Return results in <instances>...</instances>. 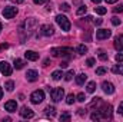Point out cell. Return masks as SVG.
Returning <instances> with one entry per match:
<instances>
[{
    "instance_id": "obj_24",
    "label": "cell",
    "mask_w": 123,
    "mask_h": 122,
    "mask_svg": "<svg viewBox=\"0 0 123 122\" xmlns=\"http://www.w3.org/2000/svg\"><path fill=\"white\" fill-rule=\"evenodd\" d=\"M74 99H76V96H74L73 93H70V95H67V98H66V103L72 105V103L74 102Z\"/></svg>"
},
{
    "instance_id": "obj_21",
    "label": "cell",
    "mask_w": 123,
    "mask_h": 122,
    "mask_svg": "<svg viewBox=\"0 0 123 122\" xmlns=\"http://www.w3.org/2000/svg\"><path fill=\"white\" fill-rule=\"evenodd\" d=\"M4 86H6V89H7L9 92H12L13 89H14V82H13V81H7Z\"/></svg>"
},
{
    "instance_id": "obj_35",
    "label": "cell",
    "mask_w": 123,
    "mask_h": 122,
    "mask_svg": "<svg viewBox=\"0 0 123 122\" xmlns=\"http://www.w3.org/2000/svg\"><path fill=\"white\" fill-rule=\"evenodd\" d=\"M85 99H86L85 93H79V95H77V101H79V102H85Z\"/></svg>"
},
{
    "instance_id": "obj_12",
    "label": "cell",
    "mask_w": 123,
    "mask_h": 122,
    "mask_svg": "<svg viewBox=\"0 0 123 122\" xmlns=\"http://www.w3.org/2000/svg\"><path fill=\"white\" fill-rule=\"evenodd\" d=\"M4 109H6L7 112H16V109H17L16 101H7V102L4 103Z\"/></svg>"
},
{
    "instance_id": "obj_15",
    "label": "cell",
    "mask_w": 123,
    "mask_h": 122,
    "mask_svg": "<svg viewBox=\"0 0 123 122\" xmlns=\"http://www.w3.org/2000/svg\"><path fill=\"white\" fill-rule=\"evenodd\" d=\"M25 56H26L27 61H33V62L39 59V53H36V52H33V50H27V52L25 53Z\"/></svg>"
},
{
    "instance_id": "obj_29",
    "label": "cell",
    "mask_w": 123,
    "mask_h": 122,
    "mask_svg": "<svg viewBox=\"0 0 123 122\" xmlns=\"http://www.w3.org/2000/svg\"><path fill=\"white\" fill-rule=\"evenodd\" d=\"M90 118H92V121H99L102 116H100V114H99V111H96V112H93L92 115H90Z\"/></svg>"
},
{
    "instance_id": "obj_5",
    "label": "cell",
    "mask_w": 123,
    "mask_h": 122,
    "mask_svg": "<svg viewBox=\"0 0 123 122\" xmlns=\"http://www.w3.org/2000/svg\"><path fill=\"white\" fill-rule=\"evenodd\" d=\"M50 96H52V99L55 102H59V101L63 99V96H64V91L62 88H55V89L50 91Z\"/></svg>"
},
{
    "instance_id": "obj_38",
    "label": "cell",
    "mask_w": 123,
    "mask_h": 122,
    "mask_svg": "<svg viewBox=\"0 0 123 122\" xmlns=\"http://www.w3.org/2000/svg\"><path fill=\"white\" fill-rule=\"evenodd\" d=\"M49 0H34V4H43V3H47Z\"/></svg>"
},
{
    "instance_id": "obj_48",
    "label": "cell",
    "mask_w": 123,
    "mask_h": 122,
    "mask_svg": "<svg viewBox=\"0 0 123 122\" xmlns=\"http://www.w3.org/2000/svg\"><path fill=\"white\" fill-rule=\"evenodd\" d=\"M93 3H100V1H102V0H92Z\"/></svg>"
},
{
    "instance_id": "obj_7",
    "label": "cell",
    "mask_w": 123,
    "mask_h": 122,
    "mask_svg": "<svg viewBox=\"0 0 123 122\" xmlns=\"http://www.w3.org/2000/svg\"><path fill=\"white\" fill-rule=\"evenodd\" d=\"M0 72H1L4 76H10V75H12V66H10L7 62L1 61L0 62Z\"/></svg>"
},
{
    "instance_id": "obj_30",
    "label": "cell",
    "mask_w": 123,
    "mask_h": 122,
    "mask_svg": "<svg viewBox=\"0 0 123 122\" xmlns=\"http://www.w3.org/2000/svg\"><path fill=\"white\" fill-rule=\"evenodd\" d=\"M73 76H74V72H73V70H69V72L64 75V79H66V81H72Z\"/></svg>"
},
{
    "instance_id": "obj_37",
    "label": "cell",
    "mask_w": 123,
    "mask_h": 122,
    "mask_svg": "<svg viewBox=\"0 0 123 122\" xmlns=\"http://www.w3.org/2000/svg\"><path fill=\"white\" fill-rule=\"evenodd\" d=\"M116 61L117 62H123V53H117V55H116Z\"/></svg>"
},
{
    "instance_id": "obj_33",
    "label": "cell",
    "mask_w": 123,
    "mask_h": 122,
    "mask_svg": "<svg viewBox=\"0 0 123 122\" xmlns=\"http://www.w3.org/2000/svg\"><path fill=\"white\" fill-rule=\"evenodd\" d=\"M113 12H115V13H122V12H123V4H119V6H116V7L113 9Z\"/></svg>"
},
{
    "instance_id": "obj_2",
    "label": "cell",
    "mask_w": 123,
    "mask_h": 122,
    "mask_svg": "<svg viewBox=\"0 0 123 122\" xmlns=\"http://www.w3.org/2000/svg\"><path fill=\"white\" fill-rule=\"evenodd\" d=\"M50 53L53 56H69L70 53H73V50L70 47H53Z\"/></svg>"
},
{
    "instance_id": "obj_32",
    "label": "cell",
    "mask_w": 123,
    "mask_h": 122,
    "mask_svg": "<svg viewBox=\"0 0 123 122\" xmlns=\"http://www.w3.org/2000/svg\"><path fill=\"white\" fill-rule=\"evenodd\" d=\"M112 23H113L115 26H119V25H120V19L116 17V16H113V17H112Z\"/></svg>"
},
{
    "instance_id": "obj_19",
    "label": "cell",
    "mask_w": 123,
    "mask_h": 122,
    "mask_svg": "<svg viewBox=\"0 0 123 122\" xmlns=\"http://www.w3.org/2000/svg\"><path fill=\"white\" fill-rule=\"evenodd\" d=\"M62 76H63V73H62L60 70H55V72L52 73V78H53L55 81H59V79H62Z\"/></svg>"
},
{
    "instance_id": "obj_44",
    "label": "cell",
    "mask_w": 123,
    "mask_h": 122,
    "mask_svg": "<svg viewBox=\"0 0 123 122\" xmlns=\"http://www.w3.org/2000/svg\"><path fill=\"white\" fill-rule=\"evenodd\" d=\"M13 3H17V4H20V3H23V0H12Z\"/></svg>"
},
{
    "instance_id": "obj_41",
    "label": "cell",
    "mask_w": 123,
    "mask_h": 122,
    "mask_svg": "<svg viewBox=\"0 0 123 122\" xmlns=\"http://www.w3.org/2000/svg\"><path fill=\"white\" fill-rule=\"evenodd\" d=\"M102 22H103L102 19H94V25H97V26H99V25H102Z\"/></svg>"
},
{
    "instance_id": "obj_1",
    "label": "cell",
    "mask_w": 123,
    "mask_h": 122,
    "mask_svg": "<svg viewBox=\"0 0 123 122\" xmlns=\"http://www.w3.org/2000/svg\"><path fill=\"white\" fill-rule=\"evenodd\" d=\"M112 105H109V103H102V108H99L97 111H99V114H100V116L102 118H105V119H110L112 118Z\"/></svg>"
},
{
    "instance_id": "obj_28",
    "label": "cell",
    "mask_w": 123,
    "mask_h": 122,
    "mask_svg": "<svg viewBox=\"0 0 123 122\" xmlns=\"http://www.w3.org/2000/svg\"><path fill=\"white\" fill-rule=\"evenodd\" d=\"M70 114L69 112H64V114H62L60 115V121H70Z\"/></svg>"
},
{
    "instance_id": "obj_9",
    "label": "cell",
    "mask_w": 123,
    "mask_h": 122,
    "mask_svg": "<svg viewBox=\"0 0 123 122\" xmlns=\"http://www.w3.org/2000/svg\"><path fill=\"white\" fill-rule=\"evenodd\" d=\"M40 30H42V34H43V36H52V34L55 33V29H53L52 25H43V26L40 27Z\"/></svg>"
},
{
    "instance_id": "obj_4",
    "label": "cell",
    "mask_w": 123,
    "mask_h": 122,
    "mask_svg": "<svg viewBox=\"0 0 123 122\" xmlns=\"http://www.w3.org/2000/svg\"><path fill=\"white\" fill-rule=\"evenodd\" d=\"M43 99H44V92L42 89H37V91H34L30 95V101L34 105H39L40 102H43Z\"/></svg>"
},
{
    "instance_id": "obj_17",
    "label": "cell",
    "mask_w": 123,
    "mask_h": 122,
    "mask_svg": "<svg viewBox=\"0 0 123 122\" xmlns=\"http://www.w3.org/2000/svg\"><path fill=\"white\" fill-rule=\"evenodd\" d=\"M14 68H16V69H23V68H25V61H22V59H14Z\"/></svg>"
},
{
    "instance_id": "obj_45",
    "label": "cell",
    "mask_w": 123,
    "mask_h": 122,
    "mask_svg": "<svg viewBox=\"0 0 123 122\" xmlns=\"http://www.w3.org/2000/svg\"><path fill=\"white\" fill-rule=\"evenodd\" d=\"M49 63H50V61H49V59H46V61H44V65H43V66H49Z\"/></svg>"
},
{
    "instance_id": "obj_40",
    "label": "cell",
    "mask_w": 123,
    "mask_h": 122,
    "mask_svg": "<svg viewBox=\"0 0 123 122\" xmlns=\"http://www.w3.org/2000/svg\"><path fill=\"white\" fill-rule=\"evenodd\" d=\"M7 47H9V45H7V43H1V45H0V50H3V49H7Z\"/></svg>"
},
{
    "instance_id": "obj_13",
    "label": "cell",
    "mask_w": 123,
    "mask_h": 122,
    "mask_svg": "<svg viewBox=\"0 0 123 122\" xmlns=\"http://www.w3.org/2000/svg\"><path fill=\"white\" fill-rule=\"evenodd\" d=\"M19 112H20V116L22 118H33V115H34L33 111H31L30 108H27V106H23Z\"/></svg>"
},
{
    "instance_id": "obj_26",
    "label": "cell",
    "mask_w": 123,
    "mask_h": 122,
    "mask_svg": "<svg viewBox=\"0 0 123 122\" xmlns=\"http://www.w3.org/2000/svg\"><path fill=\"white\" fill-rule=\"evenodd\" d=\"M99 58H100L102 61H107V53H106L103 49H100V50H99Z\"/></svg>"
},
{
    "instance_id": "obj_14",
    "label": "cell",
    "mask_w": 123,
    "mask_h": 122,
    "mask_svg": "<svg viewBox=\"0 0 123 122\" xmlns=\"http://www.w3.org/2000/svg\"><path fill=\"white\" fill-rule=\"evenodd\" d=\"M37 76H39V73L36 72V70H27V73H26V78H27V81L29 82H36L37 81Z\"/></svg>"
},
{
    "instance_id": "obj_23",
    "label": "cell",
    "mask_w": 123,
    "mask_h": 122,
    "mask_svg": "<svg viewBox=\"0 0 123 122\" xmlns=\"http://www.w3.org/2000/svg\"><path fill=\"white\" fill-rule=\"evenodd\" d=\"M94 10H96V13H97V14H105V13L107 12V9H106V7H102V6L94 7Z\"/></svg>"
},
{
    "instance_id": "obj_47",
    "label": "cell",
    "mask_w": 123,
    "mask_h": 122,
    "mask_svg": "<svg viewBox=\"0 0 123 122\" xmlns=\"http://www.w3.org/2000/svg\"><path fill=\"white\" fill-rule=\"evenodd\" d=\"M1 96H3V89L0 88V99H1Z\"/></svg>"
},
{
    "instance_id": "obj_11",
    "label": "cell",
    "mask_w": 123,
    "mask_h": 122,
    "mask_svg": "<svg viewBox=\"0 0 123 122\" xmlns=\"http://www.w3.org/2000/svg\"><path fill=\"white\" fill-rule=\"evenodd\" d=\"M115 49L119 52L123 50V34H117L115 37Z\"/></svg>"
},
{
    "instance_id": "obj_36",
    "label": "cell",
    "mask_w": 123,
    "mask_h": 122,
    "mask_svg": "<svg viewBox=\"0 0 123 122\" xmlns=\"http://www.w3.org/2000/svg\"><path fill=\"white\" fill-rule=\"evenodd\" d=\"M86 65L92 68L93 65H94V59H93V58H90V59H87V62H86Z\"/></svg>"
},
{
    "instance_id": "obj_3",
    "label": "cell",
    "mask_w": 123,
    "mask_h": 122,
    "mask_svg": "<svg viewBox=\"0 0 123 122\" xmlns=\"http://www.w3.org/2000/svg\"><path fill=\"white\" fill-rule=\"evenodd\" d=\"M56 22H57V25L62 27V30H64V32L70 30V22H69V19L66 16H62V14L56 16Z\"/></svg>"
},
{
    "instance_id": "obj_22",
    "label": "cell",
    "mask_w": 123,
    "mask_h": 122,
    "mask_svg": "<svg viewBox=\"0 0 123 122\" xmlns=\"http://www.w3.org/2000/svg\"><path fill=\"white\" fill-rule=\"evenodd\" d=\"M77 52H79L80 55H85V53L87 52V46H85V45H79V46H77Z\"/></svg>"
},
{
    "instance_id": "obj_25",
    "label": "cell",
    "mask_w": 123,
    "mask_h": 122,
    "mask_svg": "<svg viewBox=\"0 0 123 122\" xmlns=\"http://www.w3.org/2000/svg\"><path fill=\"white\" fill-rule=\"evenodd\" d=\"M86 10H87L86 6H80V7L77 9V16H83V14L86 13Z\"/></svg>"
},
{
    "instance_id": "obj_46",
    "label": "cell",
    "mask_w": 123,
    "mask_h": 122,
    "mask_svg": "<svg viewBox=\"0 0 123 122\" xmlns=\"http://www.w3.org/2000/svg\"><path fill=\"white\" fill-rule=\"evenodd\" d=\"M106 1H107V3H116L117 0H106Z\"/></svg>"
},
{
    "instance_id": "obj_49",
    "label": "cell",
    "mask_w": 123,
    "mask_h": 122,
    "mask_svg": "<svg viewBox=\"0 0 123 122\" xmlns=\"http://www.w3.org/2000/svg\"><path fill=\"white\" fill-rule=\"evenodd\" d=\"M1 27H3V26H1V23H0V32H1Z\"/></svg>"
},
{
    "instance_id": "obj_42",
    "label": "cell",
    "mask_w": 123,
    "mask_h": 122,
    "mask_svg": "<svg viewBox=\"0 0 123 122\" xmlns=\"http://www.w3.org/2000/svg\"><path fill=\"white\" fill-rule=\"evenodd\" d=\"M60 68H67V62H62V63H60Z\"/></svg>"
},
{
    "instance_id": "obj_31",
    "label": "cell",
    "mask_w": 123,
    "mask_h": 122,
    "mask_svg": "<svg viewBox=\"0 0 123 122\" xmlns=\"http://www.w3.org/2000/svg\"><path fill=\"white\" fill-rule=\"evenodd\" d=\"M107 70H106V68H97L96 69V75H105Z\"/></svg>"
},
{
    "instance_id": "obj_27",
    "label": "cell",
    "mask_w": 123,
    "mask_h": 122,
    "mask_svg": "<svg viewBox=\"0 0 123 122\" xmlns=\"http://www.w3.org/2000/svg\"><path fill=\"white\" fill-rule=\"evenodd\" d=\"M94 89H96V83H94V82L87 83V92H89V93H93V92H94Z\"/></svg>"
},
{
    "instance_id": "obj_34",
    "label": "cell",
    "mask_w": 123,
    "mask_h": 122,
    "mask_svg": "<svg viewBox=\"0 0 123 122\" xmlns=\"http://www.w3.org/2000/svg\"><path fill=\"white\" fill-rule=\"evenodd\" d=\"M60 9L63 10V12H69V10H70V6H69L67 3H63V4L60 6Z\"/></svg>"
},
{
    "instance_id": "obj_39",
    "label": "cell",
    "mask_w": 123,
    "mask_h": 122,
    "mask_svg": "<svg viewBox=\"0 0 123 122\" xmlns=\"http://www.w3.org/2000/svg\"><path fill=\"white\" fill-rule=\"evenodd\" d=\"M119 114H120V115H123V101L119 103Z\"/></svg>"
},
{
    "instance_id": "obj_16",
    "label": "cell",
    "mask_w": 123,
    "mask_h": 122,
    "mask_svg": "<svg viewBox=\"0 0 123 122\" xmlns=\"http://www.w3.org/2000/svg\"><path fill=\"white\" fill-rule=\"evenodd\" d=\"M86 79H87V76H86L85 73H80V75L76 76V83H77V85H83V83L86 82Z\"/></svg>"
},
{
    "instance_id": "obj_20",
    "label": "cell",
    "mask_w": 123,
    "mask_h": 122,
    "mask_svg": "<svg viewBox=\"0 0 123 122\" xmlns=\"http://www.w3.org/2000/svg\"><path fill=\"white\" fill-rule=\"evenodd\" d=\"M46 112H47L49 116H55V115H56V109H55V106H47V108H46Z\"/></svg>"
},
{
    "instance_id": "obj_43",
    "label": "cell",
    "mask_w": 123,
    "mask_h": 122,
    "mask_svg": "<svg viewBox=\"0 0 123 122\" xmlns=\"http://www.w3.org/2000/svg\"><path fill=\"white\" fill-rule=\"evenodd\" d=\"M85 114H86L85 109H79V115H85Z\"/></svg>"
},
{
    "instance_id": "obj_8",
    "label": "cell",
    "mask_w": 123,
    "mask_h": 122,
    "mask_svg": "<svg viewBox=\"0 0 123 122\" xmlns=\"http://www.w3.org/2000/svg\"><path fill=\"white\" fill-rule=\"evenodd\" d=\"M110 34H112V32L109 30V29H100V30L96 32V39L97 40H103V39L110 37Z\"/></svg>"
},
{
    "instance_id": "obj_6",
    "label": "cell",
    "mask_w": 123,
    "mask_h": 122,
    "mask_svg": "<svg viewBox=\"0 0 123 122\" xmlns=\"http://www.w3.org/2000/svg\"><path fill=\"white\" fill-rule=\"evenodd\" d=\"M16 13H17V9H16V7H12V6L4 7V10H3L4 19H13V17L16 16Z\"/></svg>"
},
{
    "instance_id": "obj_18",
    "label": "cell",
    "mask_w": 123,
    "mask_h": 122,
    "mask_svg": "<svg viewBox=\"0 0 123 122\" xmlns=\"http://www.w3.org/2000/svg\"><path fill=\"white\" fill-rule=\"evenodd\" d=\"M113 73H119V75H123V65H116L113 69Z\"/></svg>"
},
{
    "instance_id": "obj_10",
    "label": "cell",
    "mask_w": 123,
    "mask_h": 122,
    "mask_svg": "<svg viewBox=\"0 0 123 122\" xmlns=\"http://www.w3.org/2000/svg\"><path fill=\"white\" fill-rule=\"evenodd\" d=\"M102 88H103V92L107 93V95L115 93V86H113V83H110V82H103V83H102Z\"/></svg>"
}]
</instances>
